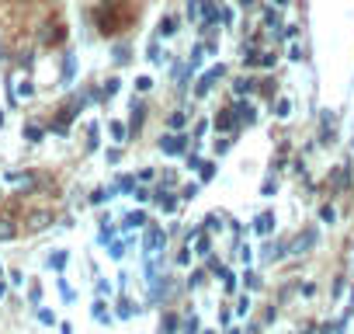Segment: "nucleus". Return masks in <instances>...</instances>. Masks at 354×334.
I'll return each instance as SVG.
<instances>
[{
    "label": "nucleus",
    "mask_w": 354,
    "mask_h": 334,
    "mask_svg": "<svg viewBox=\"0 0 354 334\" xmlns=\"http://www.w3.org/2000/svg\"><path fill=\"white\" fill-rule=\"evenodd\" d=\"M25 136H28L32 143H39V139H42V129H39V125H28V129H25Z\"/></svg>",
    "instance_id": "58836bf2"
},
{
    "label": "nucleus",
    "mask_w": 354,
    "mask_h": 334,
    "mask_svg": "<svg viewBox=\"0 0 354 334\" xmlns=\"http://www.w3.org/2000/svg\"><path fill=\"white\" fill-rule=\"evenodd\" d=\"M274 4H278V8H288V0H274Z\"/></svg>",
    "instance_id": "09e8293b"
},
{
    "label": "nucleus",
    "mask_w": 354,
    "mask_h": 334,
    "mask_svg": "<svg viewBox=\"0 0 354 334\" xmlns=\"http://www.w3.org/2000/svg\"><path fill=\"white\" fill-rule=\"evenodd\" d=\"M264 25H274V28H281V18L274 15V8H268V11H264Z\"/></svg>",
    "instance_id": "c756f323"
},
{
    "label": "nucleus",
    "mask_w": 354,
    "mask_h": 334,
    "mask_svg": "<svg viewBox=\"0 0 354 334\" xmlns=\"http://www.w3.org/2000/svg\"><path fill=\"white\" fill-rule=\"evenodd\" d=\"M146 223V213L139 209V213H129L125 220H122V230H136V227H142Z\"/></svg>",
    "instance_id": "dca6fc26"
},
{
    "label": "nucleus",
    "mask_w": 354,
    "mask_h": 334,
    "mask_svg": "<svg viewBox=\"0 0 354 334\" xmlns=\"http://www.w3.org/2000/svg\"><path fill=\"white\" fill-rule=\"evenodd\" d=\"M188 18L192 21H202V0H188Z\"/></svg>",
    "instance_id": "bb28decb"
},
{
    "label": "nucleus",
    "mask_w": 354,
    "mask_h": 334,
    "mask_svg": "<svg viewBox=\"0 0 354 334\" xmlns=\"http://www.w3.org/2000/svg\"><path fill=\"white\" fill-rule=\"evenodd\" d=\"M216 178V164L212 160H202V167H198V182L205 185V182H212Z\"/></svg>",
    "instance_id": "f3484780"
},
{
    "label": "nucleus",
    "mask_w": 354,
    "mask_h": 334,
    "mask_svg": "<svg viewBox=\"0 0 354 334\" xmlns=\"http://www.w3.org/2000/svg\"><path fill=\"white\" fill-rule=\"evenodd\" d=\"M115 94H118V77L104 80V87L97 91V101H108V98H115Z\"/></svg>",
    "instance_id": "2eb2a0df"
},
{
    "label": "nucleus",
    "mask_w": 354,
    "mask_h": 334,
    "mask_svg": "<svg viewBox=\"0 0 354 334\" xmlns=\"http://www.w3.org/2000/svg\"><path fill=\"white\" fill-rule=\"evenodd\" d=\"M28 227H32V230H42V227H49V213H32Z\"/></svg>",
    "instance_id": "b1692460"
},
{
    "label": "nucleus",
    "mask_w": 354,
    "mask_h": 334,
    "mask_svg": "<svg viewBox=\"0 0 354 334\" xmlns=\"http://www.w3.org/2000/svg\"><path fill=\"white\" fill-rule=\"evenodd\" d=\"M202 334H216V331H202Z\"/></svg>",
    "instance_id": "8fccbe9b"
},
{
    "label": "nucleus",
    "mask_w": 354,
    "mask_h": 334,
    "mask_svg": "<svg viewBox=\"0 0 354 334\" xmlns=\"http://www.w3.org/2000/svg\"><path fill=\"white\" fill-rule=\"evenodd\" d=\"M160 60H163V56H160V42L153 39V42H149V63H160Z\"/></svg>",
    "instance_id": "2f4dec72"
},
{
    "label": "nucleus",
    "mask_w": 354,
    "mask_h": 334,
    "mask_svg": "<svg viewBox=\"0 0 354 334\" xmlns=\"http://www.w3.org/2000/svg\"><path fill=\"white\" fill-rule=\"evenodd\" d=\"M39 320H42V324H53V320H56V317H53V313H49V310H39Z\"/></svg>",
    "instance_id": "de8ad7c7"
},
{
    "label": "nucleus",
    "mask_w": 354,
    "mask_h": 334,
    "mask_svg": "<svg viewBox=\"0 0 354 334\" xmlns=\"http://www.w3.org/2000/svg\"><path fill=\"white\" fill-rule=\"evenodd\" d=\"M174 327H177V317H174V313H167V317L160 320V334H174Z\"/></svg>",
    "instance_id": "a878e982"
},
{
    "label": "nucleus",
    "mask_w": 354,
    "mask_h": 334,
    "mask_svg": "<svg viewBox=\"0 0 354 334\" xmlns=\"http://www.w3.org/2000/svg\"><path fill=\"white\" fill-rule=\"evenodd\" d=\"M188 139H192V136L167 132V136H160V150H163L167 157H177V153H185V150H188Z\"/></svg>",
    "instance_id": "f257e3e1"
},
{
    "label": "nucleus",
    "mask_w": 354,
    "mask_h": 334,
    "mask_svg": "<svg viewBox=\"0 0 354 334\" xmlns=\"http://www.w3.org/2000/svg\"><path fill=\"white\" fill-rule=\"evenodd\" d=\"M216 129H240V122H236V115H233V108H226V112H219L216 115Z\"/></svg>",
    "instance_id": "9d476101"
},
{
    "label": "nucleus",
    "mask_w": 354,
    "mask_h": 334,
    "mask_svg": "<svg viewBox=\"0 0 354 334\" xmlns=\"http://www.w3.org/2000/svg\"><path fill=\"white\" fill-rule=\"evenodd\" d=\"M132 195H136V202H146V199H149V192H146V188H139V185H136V192H132Z\"/></svg>",
    "instance_id": "c03bdc74"
},
{
    "label": "nucleus",
    "mask_w": 354,
    "mask_h": 334,
    "mask_svg": "<svg viewBox=\"0 0 354 334\" xmlns=\"http://www.w3.org/2000/svg\"><path fill=\"white\" fill-rule=\"evenodd\" d=\"M63 35H66V32H63V25H53V21H49V25H46V32H42V46H59V42H63Z\"/></svg>",
    "instance_id": "0eeeda50"
},
{
    "label": "nucleus",
    "mask_w": 354,
    "mask_h": 334,
    "mask_svg": "<svg viewBox=\"0 0 354 334\" xmlns=\"http://www.w3.org/2000/svg\"><path fill=\"white\" fill-rule=\"evenodd\" d=\"M274 188H278V182H274V178H268V182H264V188H261V195H264V199H271V195H274Z\"/></svg>",
    "instance_id": "72a5a7b5"
},
{
    "label": "nucleus",
    "mask_w": 354,
    "mask_h": 334,
    "mask_svg": "<svg viewBox=\"0 0 354 334\" xmlns=\"http://www.w3.org/2000/svg\"><path fill=\"white\" fill-rule=\"evenodd\" d=\"M73 70H77V60H73V56H66V67H63V80H70V77H73Z\"/></svg>",
    "instance_id": "473e14b6"
},
{
    "label": "nucleus",
    "mask_w": 354,
    "mask_h": 334,
    "mask_svg": "<svg viewBox=\"0 0 354 334\" xmlns=\"http://www.w3.org/2000/svg\"><path fill=\"white\" fill-rule=\"evenodd\" d=\"M285 251H288V244H285V240H268L261 258H264V261H281V258H285Z\"/></svg>",
    "instance_id": "423d86ee"
},
{
    "label": "nucleus",
    "mask_w": 354,
    "mask_h": 334,
    "mask_svg": "<svg viewBox=\"0 0 354 334\" xmlns=\"http://www.w3.org/2000/svg\"><path fill=\"white\" fill-rule=\"evenodd\" d=\"M167 244V234L160 230V227H149L146 230V240H142V254L146 258H160V247Z\"/></svg>",
    "instance_id": "7ed1b4c3"
},
{
    "label": "nucleus",
    "mask_w": 354,
    "mask_h": 334,
    "mask_svg": "<svg viewBox=\"0 0 354 334\" xmlns=\"http://www.w3.org/2000/svg\"><path fill=\"white\" fill-rule=\"evenodd\" d=\"M94 320H97V324H111V313H108V303H104V299L94 303Z\"/></svg>",
    "instance_id": "a211bd4d"
},
{
    "label": "nucleus",
    "mask_w": 354,
    "mask_h": 334,
    "mask_svg": "<svg viewBox=\"0 0 354 334\" xmlns=\"http://www.w3.org/2000/svg\"><path fill=\"white\" fill-rule=\"evenodd\" d=\"M118 188L132 195V192H136V178H129V175H125V178H118Z\"/></svg>",
    "instance_id": "7c9ffc66"
},
{
    "label": "nucleus",
    "mask_w": 354,
    "mask_h": 334,
    "mask_svg": "<svg viewBox=\"0 0 354 334\" xmlns=\"http://www.w3.org/2000/svg\"><path fill=\"white\" fill-rule=\"evenodd\" d=\"M167 125H170V129H181V125H188V112H174V115L167 118Z\"/></svg>",
    "instance_id": "4be33fe9"
},
{
    "label": "nucleus",
    "mask_w": 354,
    "mask_h": 334,
    "mask_svg": "<svg viewBox=\"0 0 354 334\" xmlns=\"http://www.w3.org/2000/svg\"><path fill=\"white\" fill-rule=\"evenodd\" d=\"M136 87H139V91H149V87H153V80H149V77H139V80H136Z\"/></svg>",
    "instance_id": "37998d69"
},
{
    "label": "nucleus",
    "mask_w": 354,
    "mask_h": 334,
    "mask_svg": "<svg viewBox=\"0 0 354 334\" xmlns=\"http://www.w3.org/2000/svg\"><path fill=\"white\" fill-rule=\"evenodd\" d=\"M261 67L271 70V67H274V53H261Z\"/></svg>",
    "instance_id": "ea45409f"
},
{
    "label": "nucleus",
    "mask_w": 354,
    "mask_h": 334,
    "mask_svg": "<svg viewBox=\"0 0 354 334\" xmlns=\"http://www.w3.org/2000/svg\"><path fill=\"white\" fill-rule=\"evenodd\" d=\"M15 234H18L15 220H11V216H0V240H11Z\"/></svg>",
    "instance_id": "ddd939ff"
},
{
    "label": "nucleus",
    "mask_w": 354,
    "mask_h": 334,
    "mask_svg": "<svg viewBox=\"0 0 354 334\" xmlns=\"http://www.w3.org/2000/svg\"><path fill=\"white\" fill-rule=\"evenodd\" d=\"M115 63H118V67H122V63H129V49H125V46H118V49H115Z\"/></svg>",
    "instance_id": "4c0bfd02"
},
{
    "label": "nucleus",
    "mask_w": 354,
    "mask_h": 334,
    "mask_svg": "<svg viewBox=\"0 0 354 334\" xmlns=\"http://www.w3.org/2000/svg\"><path fill=\"white\" fill-rule=\"evenodd\" d=\"M205 285V272H192V279H188V289H202Z\"/></svg>",
    "instance_id": "c85d7f7f"
},
{
    "label": "nucleus",
    "mask_w": 354,
    "mask_h": 334,
    "mask_svg": "<svg viewBox=\"0 0 354 334\" xmlns=\"http://www.w3.org/2000/svg\"><path fill=\"white\" fill-rule=\"evenodd\" d=\"M108 129H111V136H115V143H125V136H129V129H125L122 122H108Z\"/></svg>",
    "instance_id": "5701e85b"
},
{
    "label": "nucleus",
    "mask_w": 354,
    "mask_h": 334,
    "mask_svg": "<svg viewBox=\"0 0 354 334\" xmlns=\"http://www.w3.org/2000/svg\"><path fill=\"white\" fill-rule=\"evenodd\" d=\"M219 279H223V289H226V292H233V289H236V279H233V272H230L226 265L219 268Z\"/></svg>",
    "instance_id": "412c9836"
},
{
    "label": "nucleus",
    "mask_w": 354,
    "mask_h": 334,
    "mask_svg": "<svg viewBox=\"0 0 354 334\" xmlns=\"http://www.w3.org/2000/svg\"><path fill=\"white\" fill-rule=\"evenodd\" d=\"M219 77H226V67L223 63H216V67H209L205 73H202V80H198V87H195V98H205L212 87H216V80Z\"/></svg>",
    "instance_id": "f03ea898"
},
{
    "label": "nucleus",
    "mask_w": 354,
    "mask_h": 334,
    "mask_svg": "<svg viewBox=\"0 0 354 334\" xmlns=\"http://www.w3.org/2000/svg\"><path fill=\"white\" fill-rule=\"evenodd\" d=\"M226 334H240V331H226Z\"/></svg>",
    "instance_id": "3c124183"
},
{
    "label": "nucleus",
    "mask_w": 354,
    "mask_h": 334,
    "mask_svg": "<svg viewBox=\"0 0 354 334\" xmlns=\"http://www.w3.org/2000/svg\"><path fill=\"white\" fill-rule=\"evenodd\" d=\"M170 35H177V18L174 15L160 18V25H156V39H170Z\"/></svg>",
    "instance_id": "1a4fd4ad"
},
{
    "label": "nucleus",
    "mask_w": 354,
    "mask_h": 334,
    "mask_svg": "<svg viewBox=\"0 0 354 334\" xmlns=\"http://www.w3.org/2000/svg\"><path fill=\"white\" fill-rule=\"evenodd\" d=\"M198 192H202V182H195V185H185V188H181V199H185V202H192Z\"/></svg>",
    "instance_id": "393cba45"
},
{
    "label": "nucleus",
    "mask_w": 354,
    "mask_h": 334,
    "mask_svg": "<svg viewBox=\"0 0 354 334\" xmlns=\"http://www.w3.org/2000/svg\"><path fill=\"white\" fill-rule=\"evenodd\" d=\"M129 112H132V118H129V129H132V132H139V129H142V118H146V105L132 98V108H129Z\"/></svg>",
    "instance_id": "6e6552de"
},
{
    "label": "nucleus",
    "mask_w": 354,
    "mask_h": 334,
    "mask_svg": "<svg viewBox=\"0 0 354 334\" xmlns=\"http://www.w3.org/2000/svg\"><path fill=\"white\" fill-rule=\"evenodd\" d=\"M274 115H278V118H288V115H292V101H288V98H278V101H274Z\"/></svg>",
    "instance_id": "6ab92c4d"
},
{
    "label": "nucleus",
    "mask_w": 354,
    "mask_h": 334,
    "mask_svg": "<svg viewBox=\"0 0 354 334\" xmlns=\"http://www.w3.org/2000/svg\"><path fill=\"white\" fill-rule=\"evenodd\" d=\"M243 282H247V289H257V285H261V279H257L254 272H247V275H243Z\"/></svg>",
    "instance_id": "a19ab883"
},
{
    "label": "nucleus",
    "mask_w": 354,
    "mask_h": 334,
    "mask_svg": "<svg viewBox=\"0 0 354 334\" xmlns=\"http://www.w3.org/2000/svg\"><path fill=\"white\" fill-rule=\"evenodd\" d=\"M185 334H202V327H198V317L185 320Z\"/></svg>",
    "instance_id": "e433bc0d"
},
{
    "label": "nucleus",
    "mask_w": 354,
    "mask_h": 334,
    "mask_svg": "<svg viewBox=\"0 0 354 334\" xmlns=\"http://www.w3.org/2000/svg\"><path fill=\"white\" fill-rule=\"evenodd\" d=\"M257 84H261V80H254V77H240V80L233 84V91H236V94L243 98V94H250V91H254Z\"/></svg>",
    "instance_id": "4468645a"
},
{
    "label": "nucleus",
    "mask_w": 354,
    "mask_h": 334,
    "mask_svg": "<svg viewBox=\"0 0 354 334\" xmlns=\"http://www.w3.org/2000/svg\"><path fill=\"white\" fill-rule=\"evenodd\" d=\"M108 254H111V258H115V261H118V258H122V254H125V240H115V244H111V251H108Z\"/></svg>",
    "instance_id": "f704fd0d"
},
{
    "label": "nucleus",
    "mask_w": 354,
    "mask_h": 334,
    "mask_svg": "<svg viewBox=\"0 0 354 334\" xmlns=\"http://www.w3.org/2000/svg\"><path fill=\"white\" fill-rule=\"evenodd\" d=\"M316 240H319V234L309 227L306 234H299V237H295V244H292V254H306L309 247H316Z\"/></svg>",
    "instance_id": "39448f33"
},
{
    "label": "nucleus",
    "mask_w": 354,
    "mask_h": 334,
    "mask_svg": "<svg viewBox=\"0 0 354 334\" xmlns=\"http://www.w3.org/2000/svg\"><path fill=\"white\" fill-rule=\"evenodd\" d=\"M233 115H236L240 125H254V122H257V108H254L250 101H236V105H233Z\"/></svg>",
    "instance_id": "20e7f679"
},
{
    "label": "nucleus",
    "mask_w": 354,
    "mask_h": 334,
    "mask_svg": "<svg viewBox=\"0 0 354 334\" xmlns=\"http://www.w3.org/2000/svg\"><path fill=\"white\" fill-rule=\"evenodd\" d=\"M319 220H323V223H333V220H337V209H333V206H319Z\"/></svg>",
    "instance_id": "cd10ccee"
},
{
    "label": "nucleus",
    "mask_w": 354,
    "mask_h": 334,
    "mask_svg": "<svg viewBox=\"0 0 354 334\" xmlns=\"http://www.w3.org/2000/svg\"><path fill=\"white\" fill-rule=\"evenodd\" d=\"M240 258H243V261L250 265V258H254V254H250V244H243V247H240Z\"/></svg>",
    "instance_id": "49530a36"
},
{
    "label": "nucleus",
    "mask_w": 354,
    "mask_h": 334,
    "mask_svg": "<svg viewBox=\"0 0 354 334\" xmlns=\"http://www.w3.org/2000/svg\"><path fill=\"white\" fill-rule=\"evenodd\" d=\"M274 223H278V220H274V213H261V216H257V220H254V230H257V234H264V237H268V234H271V230H274Z\"/></svg>",
    "instance_id": "f8f14e48"
},
{
    "label": "nucleus",
    "mask_w": 354,
    "mask_h": 334,
    "mask_svg": "<svg viewBox=\"0 0 354 334\" xmlns=\"http://www.w3.org/2000/svg\"><path fill=\"white\" fill-rule=\"evenodd\" d=\"M156 206H160L163 213H174V209H177V199H174V195L160 185V188H156Z\"/></svg>",
    "instance_id": "9b49d317"
},
{
    "label": "nucleus",
    "mask_w": 354,
    "mask_h": 334,
    "mask_svg": "<svg viewBox=\"0 0 354 334\" xmlns=\"http://www.w3.org/2000/svg\"><path fill=\"white\" fill-rule=\"evenodd\" d=\"M66 261H70V254H66V251H56V254L49 258V268H56V272H63V268H66Z\"/></svg>",
    "instance_id": "aec40b11"
},
{
    "label": "nucleus",
    "mask_w": 354,
    "mask_h": 334,
    "mask_svg": "<svg viewBox=\"0 0 354 334\" xmlns=\"http://www.w3.org/2000/svg\"><path fill=\"white\" fill-rule=\"evenodd\" d=\"M132 313H136V310H132V303H129V299H122V303H118V317H125V320H129Z\"/></svg>",
    "instance_id": "c9c22d12"
},
{
    "label": "nucleus",
    "mask_w": 354,
    "mask_h": 334,
    "mask_svg": "<svg viewBox=\"0 0 354 334\" xmlns=\"http://www.w3.org/2000/svg\"><path fill=\"white\" fill-rule=\"evenodd\" d=\"M230 150V139H216V153H226Z\"/></svg>",
    "instance_id": "a18cd8bd"
},
{
    "label": "nucleus",
    "mask_w": 354,
    "mask_h": 334,
    "mask_svg": "<svg viewBox=\"0 0 354 334\" xmlns=\"http://www.w3.org/2000/svg\"><path fill=\"white\" fill-rule=\"evenodd\" d=\"M250 310V296H240V303H236V313H247Z\"/></svg>",
    "instance_id": "79ce46f5"
}]
</instances>
